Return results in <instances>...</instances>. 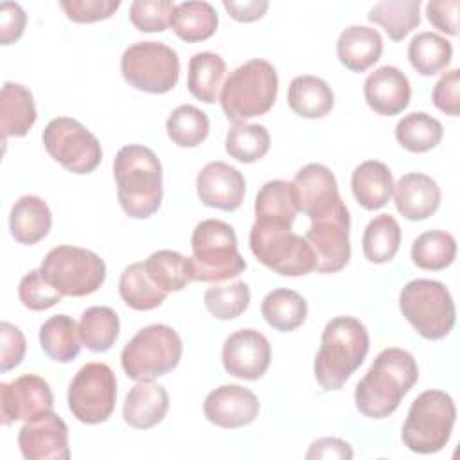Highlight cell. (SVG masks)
Here are the masks:
<instances>
[{"label": "cell", "instance_id": "6da1fadb", "mask_svg": "<svg viewBox=\"0 0 460 460\" xmlns=\"http://www.w3.org/2000/svg\"><path fill=\"white\" fill-rule=\"evenodd\" d=\"M417 379L419 367L408 350L399 347L385 349L356 385V408L368 419H385L399 408Z\"/></svg>", "mask_w": 460, "mask_h": 460}, {"label": "cell", "instance_id": "7a4b0ae2", "mask_svg": "<svg viewBox=\"0 0 460 460\" xmlns=\"http://www.w3.org/2000/svg\"><path fill=\"white\" fill-rule=\"evenodd\" d=\"M113 178L120 208L133 219L153 216L162 203V164L153 149L124 146L113 160Z\"/></svg>", "mask_w": 460, "mask_h": 460}, {"label": "cell", "instance_id": "3957f363", "mask_svg": "<svg viewBox=\"0 0 460 460\" xmlns=\"http://www.w3.org/2000/svg\"><path fill=\"white\" fill-rule=\"evenodd\" d=\"M367 327L354 316H336L323 327L314 377L323 390H340L368 354Z\"/></svg>", "mask_w": 460, "mask_h": 460}, {"label": "cell", "instance_id": "277c9868", "mask_svg": "<svg viewBox=\"0 0 460 460\" xmlns=\"http://www.w3.org/2000/svg\"><path fill=\"white\" fill-rule=\"evenodd\" d=\"M279 93V75L275 66L266 59H250L230 72L219 102L228 120L244 122L268 113Z\"/></svg>", "mask_w": 460, "mask_h": 460}, {"label": "cell", "instance_id": "5b68a950", "mask_svg": "<svg viewBox=\"0 0 460 460\" xmlns=\"http://www.w3.org/2000/svg\"><path fill=\"white\" fill-rule=\"evenodd\" d=\"M192 271L198 282H223L241 275L246 261L237 250L234 228L221 219H205L190 237Z\"/></svg>", "mask_w": 460, "mask_h": 460}, {"label": "cell", "instance_id": "8992f818", "mask_svg": "<svg viewBox=\"0 0 460 460\" xmlns=\"http://www.w3.org/2000/svg\"><path fill=\"white\" fill-rule=\"evenodd\" d=\"M456 420V406L449 394L426 390L413 399L402 424V444L419 455H431L446 447Z\"/></svg>", "mask_w": 460, "mask_h": 460}, {"label": "cell", "instance_id": "52a82bcc", "mask_svg": "<svg viewBox=\"0 0 460 460\" xmlns=\"http://www.w3.org/2000/svg\"><path fill=\"white\" fill-rule=\"evenodd\" d=\"M181 338L165 323L140 329L122 349L120 365L129 379L147 381L172 372L181 358Z\"/></svg>", "mask_w": 460, "mask_h": 460}, {"label": "cell", "instance_id": "ba28073f", "mask_svg": "<svg viewBox=\"0 0 460 460\" xmlns=\"http://www.w3.org/2000/svg\"><path fill=\"white\" fill-rule=\"evenodd\" d=\"M399 307L402 316L426 340L446 338L456 322L453 296L438 280H410L399 293Z\"/></svg>", "mask_w": 460, "mask_h": 460}, {"label": "cell", "instance_id": "9c48e42d", "mask_svg": "<svg viewBox=\"0 0 460 460\" xmlns=\"http://www.w3.org/2000/svg\"><path fill=\"white\" fill-rule=\"evenodd\" d=\"M250 250L261 264L282 277H302L314 270V252L291 226L253 223Z\"/></svg>", "mask_w": 460, "mask_h": 460}, {"label": "cell", "instance_id": "30bf717a", "mask_svg": "<svg viewBox=\"0 0 460 460\" xmlns=\"http://www.w3.org/2000/svg\"><path fill=\"white\" fill-rule=\"evenodd\" d=\"M40 271L63 296L92 295L106 279V264L97 253L70 244L52 248Z\"/></svg>", "mask_w": 460, "mask_h": 460}, {"label": "cell", "instance_id": "8fae6325", "mask_svg": "<svg viewBox=\"0 0 460 460\" xmlns=\"http://www.w3.org/2000/svg\"><path fill=\"white\" fill-rule=\"evenodd\" d=\"M124 81L147 93H167L180 79V59L174 49L162 41H137L120 58Z\"/></svg>", "mask_w": 460, "mask_h": 460}, {"label": "cell", "instance_id": "7c38bea8", "mask_svg": "<svg viewBox=\"0 0 460 460\" xmlns=\"http://www.w3.org/2000/svg\"><path fill=\"white\" fill-rule=\"evenodd\" d=\"M41 140L45 151L74 174H90L102 160L97 137L70 117L52 119L45 126Z\"/></svg>", "mask_w": 460, "mask_h": 460}, {"label": "cell", "instance_id": "4fadbf2b", "mask_svg": "<svg viewBox=\"0 0 460 460\" xmlns=\"http://www.w3.org/2000/svg\"><path fill=\"white\" fill-rule=\"evenodd\" d=\"M68 410L83 424H101L115 410L117 379L106 363L83 365L68 386Z\"/></svg>", "mask_w": 460, "mask_h": 460}, {"label": "cell", "instance_id": "5bb4252c", "mask_svg": "<svg viewBox=\"0 0 460 460\" xmlns=\"http://www.w3.org/2000/svg\"><path fill=\"white\" fill-rule=\"evenodd\" d=\"M350 214L343 201L329 214L313 219L305 241L314 252V270L320 273H336L350 259Z\"/></svg>", "mask_w": 460, "mask_h": 460}, {"label": "cell", "instance_id": "9a60e30c", "mask_svg": "<svg viewBox=\"0 0 460 460\" xmlns=\"http://www.w3.org/2000/svg\"><path fill=\"white\" fill-rule=\"evenodd\" d=\"M54 408V395L49 383L36 374H23L11 383H0V422L9 426L14 420H34Z\"/></svg>", "mask_w": 460, "mask_h": 460}, {"label": "cell", "instance_id": "2e32d148", "mask_svg": "<svg viewBox=\"0 0 460 460\" xmlns=\"http://www.w3.org/2000/svg\"><path fill=\"white\" fill-rule=\"evenodd\" d=\"M221 361L230 376L255 381L262 377L270 367L271 345L262 332L255 329H241L225 340Z\"/></svg>", "mask_w": 460, "mask_h": 460}, {"label": "cell", "instance_id": "e0dca14e", "mask_svg": "<svg viewBox=\"0 0 460 460\" xmlns=\"http://www.w3.org/2000/svg\"><path fill=\"white\" fill-rule=\"evenodd\" d=\"M18 446L25 460H68V426L50 411L20 428Z\"/></svg>", "mask_w": 460, "mask_h": 460}, {"label": "cell", "instance_id": "ac0fdd59", "mask_svg": "<svg viewBox=\"0 0 460 460\" xmlns=\"http://www.w3.org/2000/svg\"><path fill=\"white\" fill-rule=\"evenodd\" d=\"M291 183L298 210L311 221L329 214L341 201L334 172L322 164L304 165Z\"/></svg>", "mask_w": 460, "mask_h": 460}, {"label": "cell", "instance_id": "d6986e66", "mask_svg": "<svg viewBox=\"0 0 460 460\" xmlns=\"http://www.w3.org/2000/svg\"><path fill=\"white\" fill-rule=\"evenodd\" d=\"M261 404L255 394L241 385H221L203 401V413L208 422L237 429L252 424L259 415Z\"/></svg>", "mask_w": 460, "mask_h": 460}, {"label": "cell", "instance_id": "ffe728a7", "mask_svg": "<svg viewBox=\"0 0 460 460\" xmlns=\"http://www.w3.org/2000/svg\"><path fill=\"white\" fill-rule=\"evenodd\" d=\"M196 190L203 205L225 212H234L244 199L246 181L235 167L216 160L208 162L198 172Z\"/></svg>", "mask_w": 460, "mask_h": 460}, {"label": "cell", "instance_id": "44dd1931", "mask_svg": "<svg viewBox=\"0 0 460 460\" xmlns=\"http://www.w3.org/2000/svg\"><path fill=\"white\" fill-rule=\"evenodd\" d=\"M368 108L377 115H399L410 104L411 86L404 72L397 66L385 65L368 74L363 84Z\"/></svg>", "mask_w": 460, "mask_h": 460}, {"label": "cell", "instance_id": "7402d4cb", "mask_svg": "<svg viewBox=\"0 0 460 460\" xmlns=\"http://www.w3.org/2000/svg\"><path fill=\"white\" fill-rule=\"evenodd\" d=\"M394 203L397 212L410 221H422L440 207V187L422 172L402 174L394 183Z\"/></svg>", "mask_w": 460, "mask_h": 460}, {"label": "cell", "instance_id": "603a6c76", "mask_svg": "<svg viewBox=\"0 0 460 460\" xmlns=\"http://www.w3.org/2000/svg\"><path fill=\"white\" fill-rule=\"evenodd\" d=\"M169 410L167 390L153 379L138 381L126 395L122 419L135 429H149L160 424Z\"/></svg>", "mask_w": 460, "mask_h": 460}, {"label": "cell", "instance_id": "cb8c5ba5", "mask_svg": "<svg viewBox=\"0 0 460 460\" xmlns=\"http://www.w3.org/2000/svg\"><path fill=\"white\" fill-rule=\"evenodd\" d=\"M383 52V38L377 29L367 25L347 27L338 41L336 54L340 63L352 72H365L379 61Z\"/></svg>", "mask_w": 460, "mask_h": 460}, {"label": "cell", "instance_id": "d4e9b609", "mask_svg": "<svg viewBox=\"0 0 460 460\" xmlns=\"http://www.w3.org/2000/svg\"><path fill=\"white\" fill-rule=\"evenodd\" d=\"M36 104L29 88L20 83H4L0 95L2 140L7 137H25L36 122Z\"/></svg>", "mask_w": 460, "mask_h": 460}, {"label": "cell", "instance_id": "484cf974", "mask_svg": "<svg viewBox=\"0 0 460 460\" xmlns=\"http://www.w3.org/2000/svg\"><path fill=\"white\" fill-rule=\"evenodd\" d=\"M52 226L49 205L38 196H22L9 214V230L16 243L36 244L47 237Z\"/></svg>", "mask_w": 460, "mask_h": 460}, {"label": "cell", "instance_id": "4316f807", "mask_svg": "<svg viewBox=\"0 0 460 460\" xmlns=\"http://www.w3.org/2000/svg\"><path fill=\"white\" fill-rule=\"evenodd\" d=\"M350 187L356 201L367 210L383 208L394 192V178L390 169L379 160L359 164L350 178Z\"/></svg>", "mask_w": 460, "mask_h": 460}, {"label": "cell", "instance_id": "83f0119b", "mask_svg": "<svg viewBox=\"0 0 460 460\" xmlns=\"http://www.w3.org/2000/svg\"><path fill=\"white\" fill-rule=\"evenodd\" d=\"M296 212L298 207L291 181L271 180L259 189L255 196V223L291 226Z\"/></svg>", "mask_w": 460, "mask_h": 460}, {"label": "cell", "instance_id": "f1b7e54d", "mask_svg": "<svg viewBox=\"0 0 460 460\" xmlns=\"http://www.w3.org/2000/svg\"><path fill=\"white\" fill-rule=\"evenodd\" d=\"M288 104L304 119H322L334 108V93L316 75H296L288 88Z\"/></svg>", "mask_w": 460, "mask_h": 460}, {"label": "cell", "instance_id": "f546056e", "mask_svg": "<svg viewBox=\"0 0 460 460\" xmlns=\"http://www.w3.org/2000/svg\"><path fill=\"white\" fill-rule=\"evenodd\" d=\"M79 325L68 314H54L40 327L41 350L58 363H70L81 352Z\"/></svg>", "mask_w": 460, "mask_h": 460}, {"label": "cell", "instance_id": "4dcf8cb0", "mask_svg": "<svg viewBox=\"0 0 460 460\" xmlns=\"http://www.w3.org/2000/svg\"><path fill=\"white\" fill-rule=\"evenodd\" d=\"M217 23V13L208 2H181L174 5L171 14V27L174 34L187 43L208 40L214 36Z\"/></svg>", "mask_w": 460, "mask_h": 460}, {"label": "cell", "instance_id": "1f68e13d", "mask_svg": "<svg viewBox=\"0 0 460 460\" xmlns=\"http://www.w3.org/2000/svg\"><path fill=\"white\" fill-rule=\"evenodd\" d=\"M261 313L270 327L280 332H291L305 322L307 302L300 293L279 288L262 298Z\"/></svg>", "mask_w": 460, "mask_h": 460}, {"label": "cell", "instance_id": "d6a6232c", "mask_svg": "<svg viewBox=\"0 0 460 460\" xmlns=\"http://www.w3.org/2000/svg\"><path fill=\"white\" fill-rule=\"evenodd\" d=\"M226 72L225 59L214 52H196L189 59L187 88L192 97L212 104L217 101L219 88H223V77Z\"/></svg>", "mask_w": 460, "mask_h": 460}, {"label": "cell", "instance_id": "836d02e7", "mask_svg": "<svg viewBox=\"0 0 460 460\" xmlns=\"http://www.w3.org/2000/svg\"><path fill=\"white\" fill-rule=\"evenodd\" d=\"M144 266L151 280L165 293L181 291L194 280L190 257L174 250H158L151 253Z\"/></svg>", "mask_w": 460, "mask_h": 460}, {"label": "cell", "instance_id": "e575fe53", "mask_svg": "<svg viewBox=\"0 0 460 460\" xmlns=\"http://www.w3.org/2000/svg\"><path fill=\"white\" fill-rule=\"evenodd\" d=\"M367 18L381 25L392 41H402L420 23V0H383Z\"/></svg>", "mask_w": 460, "mask_h": 460}, {"label": "cell", "instance_id": "d590c367", "mask_svg": "<svg viewBox=\"0 0 460 460\" xmlns=\"http://www.w3.org/2000/svg\"><path fill=\"white\" fill-rule=\"evenodd\" d=\"M453 58L451 43L437 32H419L408 45V59L420 75H435L444 72Z\"/></svg>", "mask_w": 460, "mask_h": 460}, {"label": "cell", "instance_id": "8d00e7d4", "mask_svg": "<svg viewBox=\"0 0 460 460\" xmlns=\"http://www.w3.org/2000/svg\"><path fill=\"white\" fill-rule=\"evenodd\" d=\"M363 253L372 264L390 262L401 246V226L390 214H379L363 232Z\"/></svg>", "mask_w": 460, "mask_h": 460}, {"label": "cell", "instance_id": "74e56055", "mask_svg": "<svg viewBox=\"0 0 460 460\" xmlns=\"http://www.w3.org/2000/svg\"><path fill=\"white\" fill-rule=\"evenodd\" d=\"M119 293L124 304L135 311H151L162 305L167 296V293L151 280L144 262H133L122 271Z\"/></svg>", "mask_w": 460, "mask_h": 460}, {"label": "cell", "instance_id": "f35d334b", "mask_svg": "<svg viewBox=\"0 0 460 460\" xmlns=\"http://www.w3.org/2000/svg\"><path fill=\"white\" fill-rule=\"evenodd\" d=\"M79 336L92 352H106L119 338L120 322L117 313L106 305L88 307L79 320Z\"/></svg>", "mask_w": 460, "mask_h": 460}, {"label": "cell", "instance_id": "ab89813d", "mask_svg": "<svg viewBox=\"0 0 460 460\" xmlns=\"http://www.w3.org/2000/svg\"><path fill=\"white\" fill-rule=\"evenodd\" d=\"M442 124L426 111H411L395 126V138L410 153H426L442 140Z\"/></svg>", "mask_w": 460, "mask_h": 460}, {"label": "cell", "instance_id": "60d3db41", "mask_svg": "<svg viewBox=\"0 0 460 460\" xmlns=\"http://www.w3.org/2000/svg\"><path fill=\"white\" fill-rule=\"evenodd\" d=\"M456 257V241L449 232L428 230L411 244V261L417 268L438 271L453 264Z\"/></svg>", "mask_w": 460, "mask_h": 460}, {"label": "cell", "instance_id": "b9f144b4", "mask_svg": "<svg viewBox=\"0 0 460 460\" xmlns=\"http://www.w3.org/2000/svg\"><path fill=\"white\" fill-rule=\"evenodd\" d=\"M271 146V137L268 129L261 124L235 122L225 140L226 153L241 164H253L266 156Z\"/></svg>", "mask_w": 460, "mask_h": 460}, {"label": "cell", "instance_id": "7bdbcfd3", "mask_svg": "<svg viewBox=\"0 0 460 460\" xmlns=\"http://www.w3.org/2000/svg\"><path fill=\"white\" fill-rule=\"evenodd\" d=\"M167 137L178 147H198L208 137L210 122L205 111L192 104H181L171 111L165 122Z\"/></svg>", "mask_w": 460, "mask_h": 460}, {"label": "cell", "instance_id": "ee69618b", "mask_svg": "<svg viewBox=\"0 0 460 460\" xmlns=\"http://www.w3.org/2000/svg\"><path fill=\"white\" fill-rule=\"evenodd\" d=\"M205 307L217 320H234L241 316L250 305V288L237 280L225 286H212L203 295Z\"/></svg>", "mask_w": 460, "mask_h": 460}, {"label": "cell", "instance_id": "f6af8a7d", "mask_svg": "<svg viewBox=\"0 0 460 460\" xmlns=\"http://www.w3.org/2000/svg\"><path fill=\"white\" fill-rule=\"evenodd\" d=\"M172 11L171 0H135L129 5V22L140 32H162L171 27Z\"/></svg>", "mask_w": 460, "mask_h": 460}, {"label": "cell", "instance_id": "bcb514c9", "mask_svg": "<svg viewBox=\"0 0 460 460\" xmlns=\"http://www.w3.org/2000/svg\"><path fill=\"white\" fill-rule=\"evenodd\" d=\"M18 296L23 307L31 311H45L59 304L63 295L52 288L40 270L29 271L18 284Z\"/></svg>", "mask_w": 460, "mask_h": 460}, {"label": "cell", "instance_id": "7dc6e473", "mask_svg": "<svg viewBox=\"0 0 460 460\" xmlns=\"http://www.w3.org/2000/svg\"><path fill=\"white\" fill-rule=\"evenodd\" d=\"M66 18L75 23H93L108 20L120 7L119 0H61Z\"/></svg>", "mask_w": 460, "mask_h": 460}, {"label": "cell", "instance_id": "c3c4849f", "mask_svg": "<svg viewBox=\"0 0 460 460\" xmlns=\"http://www.w3.org/2000/svg\"><path fill=\"white\" fill-rule=\"evenodd\" d=\"M25 336L23 332L9 323L2 322L0 323V370L5 374L11 368L18 367L25 356Z\"/></svg>", "mask_w": 460, "mask_h": 460}, {"label": "cell", "instance_id": "681fc988", "mask_svg": "<svg viewBox=\"0 0 460 460\" xmlns=\"http://www.w3.org/2000/svg\"><path fill=\"white\" fill-rule=\"evenodd\" d=\"M460 70L446 72L433 88V104L446 115L456 117L460 113Z\"/></svg>", "mask_w": 460, "mask_h": 460}, {"label": "cell", "instance_id": "f907efd6", "mask_svg": "<svg viewBox=\"0 0 460 460\" xmlns=\"http://www.w3.org/2000/svg\"><path fill=\"white\" fill-rule=\"evenodd\" d=\"M458 0H431L426 4L428 22L449 36L458 34Z\"/></svg>", "mask_w": 460, "mask_h": 460}, {"label": "cell", "instance_id": "816d5d0a", "mask_svg": "<svg viewBox=\"0 0 460 460\" xmlns=\"http://www.w3.org/2000/svg\"><path fill=\"white\" fill-rule=\"evenodd\" d=\"M27 14L16 2L0 4V43L11 45L18 41L25 31Z\"/></svg>", "mask_w": 460, "mask_h": 460}, {"label": "cell", "instance_id": "f5cc1de1", "mask_svg": "<svg viewBox=\"0 0 460 460\" xmlns=\"http://www.w3.org/2000/svg\"><path fill=\"white\" fill-rule=\"evenodd\" d=\"M352 456H354V451H352L350 444L341 438H336V437H323V438L314 440L309 446V451L305 453L307 460H313V458H345V460H349Z\"/></svg>", "mask_w": 460, "mask_h": 460}, {"label": "cell", "instance_id": "db71d44e", "mask_svg": "<svg viewBox=\"0 0 460 460\" xmlns=\"http://www.w3.org/2000/svg\"><path fill=\"white\" fill-rule=\"evenodd\" d=\"M223 7L235 22L252 23L261 20L266 14L270 2L268 0H244V2L223 0Z\"/></svg>", "mask_w": 460, "mask_h": 460}]
</instances>
